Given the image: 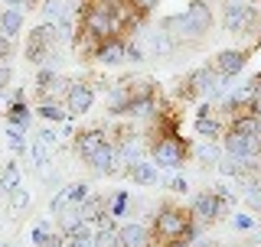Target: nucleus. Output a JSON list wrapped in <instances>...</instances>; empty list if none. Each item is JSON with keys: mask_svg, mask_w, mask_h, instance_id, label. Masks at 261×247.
I'll use <instances>...</instances> for the list:
<instances>
[{"mask_svg": "<svg viewBox=\"0 0 261 247\" xmlns=\"http://www.w3.org/2000/svg\"><path fill=\"white\" fill-rule=\"evenodd\" d=\"M27 123H7V140H10V150L13 153H27L30 143H27Z\"/></svg>", "mask_w": 261, "mask_h": 247, "instance_id": "obj_25", "label": "nucleus"}, {"mask_svg": "<svg viewBox=\"0 0 261 247\" xmlns=\"http://www.w3.org/2000/svg\"><path fill=\"white\" fill-rule=\"evenodd\" d=\"M49 150H53V146L49 143H43V140H33L30 143V166L39 172V176H49Z\"/></svg>", "mask_w": 261, "mask_h": 247, "instance_id": "obj_20", "label": "nucleus"}, {"mask_svg": "<svg viewBox=\"0 0 261 247\" xmlns=\"http://www.w3.org/2000/svg\"><path fill=\"white\" fill-rule=\"evenodd\" d=\"M258 46H235V49H222V52H216V59H212L209 65L216 69V75L219 78H225V81H232L239 72L248 65L251 59V52H255Z\"/></svg>", "mask_w": 261, "mask_h": 247, "instance_id": "obj_7", "label": "nucleus"}, {"mask_svg": "<svg viewBox=\"0 0 261 247\" xmlns=\"http://www.w3.org/2000/svg\"><path fill=\"white\" fill-rule=\"evenodd\" d=\"M127 208H130V192H114V195H108V215L114 221L124 218Z\"/></svg>", "mask_w": 261, "mask_h": 247, "instance_id": "obj_26", "label": "nucleus"}, {"mask_svg": "<svg viewBox=\"0 0 261 247\" xmlns=\"http://www.w3.org/2000/svg\"><path fill=\"white\" fill-rule=\"evenodd\" d=\"M212 26H216V13H212V4L209 0H190L183 13H173V16H163L160 20V29L173 39V46L179 49H193L199 46L202 39H209Z\"/></svg>", "mask_w": 261, "mask_h": 247, "instance_id": "obj_1", "label": "nucleus"}, {"mask_svg": "<svg viewBox=\"0 0 261 247\" xmlns=\"http://www.w3.org/2000/svg\"><path fill=\"white\" fill-rule=\"evenodd\" d=\"M88 169L95 172V176H105V179H114V176H121V172L127 169V163H124V156H121V150L111 143H105L101 150H98L92 160H88Z\"/></svg>", "mask_w": 261, "mask_h": 247, "instance_id": "obj_8", "label": "nucleus"}, {"mask_svg": "<svg viewBox=\"0 0 261 247\" xmlns=\"http://www.w3.org/2000/svg\"><path fill=\"white\" fill-rule=\"evenodd\" d=\"M10 55H13V39L0 33V62H10Z\"/></svg>", "mask_w": 261, "mask_h": 247, "instance_id": "obj_33", "label": "nucleus"}, {"mask_svg": "<svg viewBox=\"0 0 261 247\" xmlns=\"http://www.w3.org/2000/svg\"><path fill=\"white\" fill-rule=\"evenodd\" d=\"M0 247H7V244H0Z\"/></svg>", "mask_w": 261, "mask_h": 247, "instance_id": "obj_40", "label": "nucleus"}, {"mask_svg": "<svg viewBox=\"0 0 261 247\" xmlns=\"http://www.w3.org/2000/svg\"><path fill=\"white\" fill-rule=\"evenodd\" d=\"M36 114L43 120H49V123H65V120H72V114L65 111V101H56V98H43L39 101V108H36Z\"/></svg>", "mask_w": 261, "mask_h": 247, "instance_id": "obj_18", "label": "nucleus"}, {"mask_svg": "<svg viewBox=\"0 0 261 247\" xmlns=\"http://www.w3.org/2000/svg\"><path fill=\"white\" fill-rule=\"evenodd\" d=\"M59 75H56V69H39V75H36V95H39V101L43 98H56V88H59Z\"/></svg>", "mask_w": 261, "mask_h": 247, "instance_id": "obj_21", "label": "nucleus"}, {"mask_svg": "<svg viewBox=\"0 0 261 247\" xmlns=\"http://www.w3.org/2000/svg\"><path fill=\"white\" fill-rule=\"evenodd\" d=\"M225 91H232V81L219 78L212 65H199V69L186 72V75L179 78L173 95H176V101H186V104L199 101L202 104V101H216V98L225 95Z\"/></svg>", "mask_w": 261, "mask_h": 247, "instance_id": "obj_2", "label": "nucleus"}, {"mask_svg": "<svg viewBox=\"0 0 261 247\" xmlns=\"http://www.w3.org/2000/svg\"><path fill=\"white\" fill-rule=\"evenodd\" d=\"M108 140L111 137H108V130H105V127H82L79 134L72 137V150H75V156H79L82 163H88L105 143H108Z\"/></svg>", "mask_w": 261, "mask_h": 247, "instance_id": "obj_11", "label": "nucleus"}, {"mask_svg": "<svg viewBox=\"0 0 261 247\" xmlns=\"http://www.w3.org/2000/svg\"><path fill=\"white\" fill-rule=\"evenodd\" d=\"M65 111L72 114V117H82V114H88L95 108V85H88L85 78L79 81H69L65 85Z\"/></svg>", "mask_w": 261, "mask_h": 247, "instance_id": "obj_9", "label": "nucleus"}, {"mask_svg": "<svg viewBox=\"0 0 261 247\" xmlns=\"http://www.w3.org/2000/svg\"><path fill=\"white\" fill-rule=\"evenodd\" d=\"M10 75H13V72H10V62H0V98L7 95V85H10Z\"/></svg>", "mask_w": 261, "mask_h": 247, "instance_id": "obj_34", "label": "nucleus"}, {"mask_svg": "<svg viewBox=\"0 0 261 247\" xmlns=\"http://www.w3.org/2000/svg\"><path fill=\"white\" fill-rule=\"evenodd\" d=\"M222 29L245 39V46H261V7L222 4Z\"/></svg>", "mask_w": 261, "mask_h": 247, "instance_id": "obj_6", "label": "nucleus"}, {"mask_svg": "<svg viewBox=\"0 0 261 247\" xmlns=\"http://www.w3.org/2000/svg\"><path fill=\"white\" fill-rule=\"evenodd\" d=\"M95 247H118V221L111 215L95 228Z\"/></svg>", "mask_w": 261, "mask_h": 247, "instance_id": "obj_23", "label": "nucleus"}, {"mask_svg": "<svg viewBox=\"0 0 261 247\" xmlns=\"http://www.w3.org/2000/svg\"><path fill=\"white\" fill-rule=\"evenodd\" d=\"M92 62H98L101 69H114V65L127 62V36H108L105 43H98Z\"/></svg>", "mask_w": 261, "mask_h": 247, "instance_id": "obj_12", "label": "nucleus"}, {"mask_svg": "<svg viewBox=\"0 0 261 247\" xmlns=\"http://www.w3.org/2000/svg\"><path fill=\"white\" fill-rule=\"evenodd\" d=\"M196 221L193 208H183V205L163 202L150 218V247H167L170 241H176L179 234L186 231Z\"/></svg>", "mask_w": 261, "mask_h": 247, "instance_id": "obj_3", "label": "nucleus"}, {"mask_svg": "<svg viewBox=\"0 0 261 247\" xmlns=\"http://www.w3.org/2000/svg\"><path fill=\"white\" fill-rule=\"evenodd\" d=\"M196 247H219V244H212V241H202V244H196Z\"/></svg>", "mask_w": 261, "mask_h": 247, "instance_id": "obj_39", "label": "nucleus"}, {"mask_svg": "<svg viewBox=\"0 0 261 247\" xmlns=\"http://www.w3.org/2000/svg\"><path fill=\"white\" fill-rule=\"evenodd\" d=\"M13 101H27V88H13V91H10V104Z\"/></svg>", "mask_w": 261, "mask_h": 247, "instance_id": "obj_36", "label": "nucleus"}, {"mask_svg": "<svg viewBox=\"0 0 261 247\" xmlns=\"http://www.w3.org/2000/svg\"><path fill=\"white\" fill-rule=\"evenodd\" d=\"M124 176H127L134 186H157V182H160V169L153 166L150 160H137V163H130V166L124 169Z\"/></svg>", "mask_w": 261, "mask_h": 247, "instance_id": "obj_16", "label": "nucleus"}, {"mask_svg": "<svg viewBox=\"0 0 261 247\" xmlns=\"http://www.w3.org/2000/svg\"><path fill=\"white\" fill-rule=\"evenodd\" d=\"M92 195V186L88 182H69V186H59V192L49 199V211H53V218H59L62 211L69 208H79L82 202Z\"/></svg>", "mask_w": 261, "mask_h": 247, "instance_id": "obj_10", "label": "nucleus"}, {"mask_svg": "<svg viewBox=\"0 0 261 247\" xmlns=\"http://www.w3.org/2000/svg\"><path fill=\"white\" fill-rule=\"evenodd\" d=\"M30 117H33V111H30L27 101H13L10 108H7V123H27L30 127Z\"/></svg>", "mask_w": 261, "mask_h": 247, "instance_id": "obj_27", "label": "nucleus"}, {"mask_svg": "<svg viewBox=\"0 0 261 247\" xmlns=\"http://www.w3.org/2000/svg\"><path fill=\"white\" fill-rule=\"evenodd\" d=\"M245 186V202L251 205V211H261V179H248Z\"/></svg>", "mask_w": 261, "mask_h": 247, "instance_id": "obj_28", "label": "nucleus"}, {"mask_svg": "<svg viewBox=\"0 0 261 247\" xmlns=\"http://www.w3.org/2000/svg\"><path fill=\"white\" fill-rule=\"evenodd\" d=\"M118 247H150V228L144 221L118 225Z\"/></svg>", "mask_w": 261, "mask_h": 247, "instance_id": "obj_14", "label": "nucleus"}, {"mask_svg": "<svg viewBox=\"0 0 261 247\" xmlns=\"http://www.w3.org/2000/svg\"><path fill=\"white\" fill-rule=\"evenodd\" d=\"M225 130H228V120L216 111V104H212L209 114H199V117H196V134H199V140L219 143V140L225 137Z\"/></svg>", "mask_w": 261, "mask_h": 247, "instance_id": "obj_13", "label": "nucleus"}, {"mask_svg": "<svg viewBox=\"0 0 261 247\" xmlns=\"http://www.w3.org/2000/svg\"><path fill=\"white\" fill-rule=\"evenodd\" d=\"M7 202H10V211H23V208H30V192H27V189H16V192H10V195H7Z\"/></svg>", "mask_w": 261, "mask_h": 247, "instance_id": "obj_29", "label": "nucleus"}, {"mask_svg": "<svg viewBox=\"0 0 261 247\" xmlns=\"http://www.w3.org/2000/svg\"><path fill=\"white\" fill-rule=\"evenodd\" d=\"M33 7H43V0H27V10H33Z\"/></svg>", "mask_w": 261, "mask_h": 247, "instance_id": "obj_38", "label": "nucleus"}, {"mask_svg": "<svg viewBox=\"0 0 261 247\" xmlns=\"http://www.w3.org/2000/svg\"><path fill=\"white\" fill-rule=\"evenodd\" d=\"M79 215H82V221H85V225L98 228L105 218H108V195H98V192H92L85 202L79 205Z\"/></svg>", "mask_w": 261, "mask_h": 247, "instance_id": "obj_15", "label": "nucleus"}, {"mask_svg": "<svg viewBox=\"0 0 261 247\" xmlns=\"http://www.w3.org/2000/svg\"><path fill=\"white\" fill-rule=\"evenodd\" d=\"M20 179H23V172H20V163H16V160H10L4 169H0V192H4V195L16 192V189L23 186Z\"/></svg>", "mask_w": 261, "mask_h": 247, "instance_id": "obj_22", "label": "nucleus"}, {"mask_svg": "<svg viewBox=\"0 0 261 247\" xmlns=\"http://www.w3.org/2000/svg\"><path fill=\"white\" fill-rule=\"evenodd\" d=\"M193 215L196 221H199L202 228H209V225H219L222 218H232V211H235V192L228 186H209V189H202L199 195L193 199Z\"/></svg>", "mask_w": 261, "mask_h": 247, "instance_id": "obj_4", "label": "nucleus"}, {"mask_svg": "<svg viewBox=\"0 0 261 247\" xmlns=\"http://www.w3.org/2000/svg\"><path fill=\"white\" fill-rule=\"evenodd\" d=\"M147 59V52H144V46L137 43V39H127V62H134V65H141Z\"/></svg>", "mask_w": 261, "mask_h": 247, "instance_id": "obj_32", "label": "nucleus"}, {"mask_svg": "<svg viewBox=\"0 0 261 247\" xmlns=\"http://www.w3.org/2000/svg\"><path fill=\"white\" fill-rule=\"evenodd\" d=\"M232 228L235 231H258V221L245 211H232Z\"/></svg>", "mask_w": 261, "mask_h": 247, "instance_id": "obj_30", "label": "nucleus"}, {"mask_svg": "<svg viewBox=\"0 0 261 247\" xmlns=\"http://www.w3.org/2000/svg\"><path fill=\"white\" fill-rule=\"evenodd\" d=\"M147 160L153 163L157 169L176 172L183 169L186 163L193 160V143L179 134H167V137H153L150 146H147Z\"/></svg>", "mask_w": 261, "mask_h": 247, "instance_id": "obj_5", "label": "nucleus"}, {"mask_svg": "<svg viewBox=\"0 0 261 247\" xmlns=\"http://www.w3.org/2000/svg\"><path fill=\"white\" fill-rule=\"evenodd\" d=\"M193 160H199V166L202 169H209V166H219V146L216 143H209V140H202L199 146H193Z\"/></svg>", "mask_w": 261, "mask_h": 247, "instance_id": "obj_24", "label": "nucleus"}, {"mask_svg": "<svg viewBox=\"0 0 261 247\" xmlns=\"http://www.w3.org/2000/svg\"><path fill=\"white\" fill-rule=\"evenodd\" d=\"M23 10H13V7H0V33L4 36H10V39H16L23 33Z\"/></svg>", "mask_w": 261, "mask_h": 247, "instance_id": "obj_19", "label": "nucleus"}, {"mask_svg": "<svg viewBox=\"0 0 261 247\" xmlns=\"http://www.w3.org/2000/svg\"><path fill=\"white\" fill-rule=\"evenodd\" d=\"M7 7H13V10H27V0H4Z\"/></svg>", "mask_w": 261, "mask_h": 247, "instance_id": "obj_37", "label": "nucleus"}, {"mask_svg": "<svg viewBox=\"0 0 261 247\" xmlns=\"http://www.w3.org/2000/svg\"><path fill=\"white\" fill-rule=\"evenodd\" d=\"M167 189H170V192H176V195H186V192H190V179L176 172V176L167 179Z\"/></svg>", "mask_w": 261, "mask_h": 247, "instance_id": "obj_31", "label": "nucleus"}, {"mask_svg": "<svg viewBox=\"0 0 261 247\" xmlns=\"http://www.w3.org/2000/svg\"><path fill=\"white\" fill-rule=\"evenodd\" d=\"M62 234H65V247H95V228L85 225V221L65 228Z\"/></svg>", "mask_w": 261, "mask_h": 247, "instance_id": "obj_17", "label": "nucleus"}, {"mask_svg": "<svg viewBox=\"0 0 261 247\" xmlns=\"http://www.w3.org/2000/svg\"><path fill=\"white\" fill-rule=\"evenodd\" d=\"M36 137L43 140V143H49V146H56V143H59V130H56V127H43Z\"/></svg>", "mask_w": 261, "mask_h": 247, "instance_id": "obj_35", "label": "nucleus"}]
</instances>
